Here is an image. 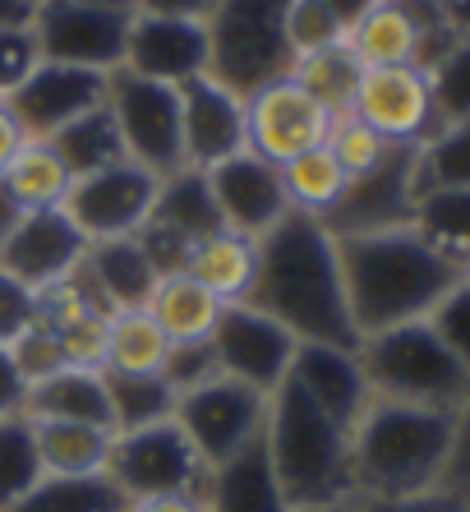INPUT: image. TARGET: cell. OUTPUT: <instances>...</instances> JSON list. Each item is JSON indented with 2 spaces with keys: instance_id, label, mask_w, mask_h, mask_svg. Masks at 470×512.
Returning <instances> with one entry per match:
<instances>
[{
  "instance_id": "obj_47",
  "label": "cell",
  "mask_w": 470,
  "mask_h": 512,
  "mask_svg": "<svg viewBox=\"0 0 470 512\" xmlns=\"http://www.w3.org/2000/svg\"><path fill=\"white\" fill-rule=\"evenodd\" d=\"M360 512H470L461 499H447V494H415V499H355Z\"/></svg>"
},
{
  "instance_id": "obj_2",
  "label": "cell",
  "mask_w": 470,
  "mask_h": 512,
  "mask_svg": "<svg viewBox=\"0 0 470 512\" xmlns=\"http://www.w3.org/2000/svg\"><path fill=\"white\" fill-rule=\"evenodd\" d=\"M337 259L351 323L360 337L397 328V323L429 319L438 300L466 277L461 263L434 250L415 227L341 236Z\"/></svg>"
},
{
  "instance_id": "obj_38",
  "label": "cell",
  "mask_w": 470,
  "mask_h": 512,
  "mask_svg": "<svg viewBox=\"0 0 470 512\" xmlns=\"http://www.w3.org/2000/svg\"><path fill=\"white\" fill-rule=\"evenodd\" d=\"M438 185H470V120L443 125L434 139L415 148V190Z\"/></svg>"
},
{
  "instance_id": "obj_51",
  "label": "cell",
  "mask_w": 470,
  "mask_h": 512,
  "mask_svg": "<svg viewBox=\"0 0 470 512\" xmlns=\"http://www.w3.org/2000/svg\"><path fill=\"white\" fill-rule=\"evenodd\" d=\"M130 512H208L203 494H157V499L130 503Z\"/></svg>"
},
{
  "instance_id": "obj_26",
  "label": "cell",
  "mask_w": 470,
  "mask_h": 512,
  "mask_svg": "<svg viewBox=\"0 0 470 512\" xmlns=\"http://www.w3.org/2000/svg\"><path fill=\"white\" fill-rule=\"evenodd\" d=\"M33 443L42 476H106L116 434L74 420H33Z\"/></svg>"
},
{
  "instance_id": "obj_30",
  "label": "cell",
  "mask_w": 470,
  "mask_h": 512,
  "mask_svg": "<svg viewBox=\"0 0 470 512\" xmlns=\"http://www.w3.org/2000/svg\"><path fill=\"white\" fill-rule=\"evenodd\" d=\"M51 148L56 157L65 162L74 180L79 176H93V171L111 167V162H125V143H120V130H116V116L106 102H97L93 111H83L79 120H70L60 134H51Z\"/></svg>"
},
{
  "instance_id": "obj_14",
  "label": "cell",
  "mask_w": 470,
  "mask_h": 512,
  "mask_svg": "<svg viewBox=\"0 0 470 512\" xmlns=\"http://www.w3.org/2000/svg\"><path fill=\"white\" fill-rule=\"evenodd\" d=\"M332 120L337 116L328 107H318L291 74H282V79H272L259 93L245 97V143L277 167L318 148V143H328Z\"/></svg>"
},
{
  "instance_id": "obj_22",
  "label": "cell",
  "mask_w": 470,
  "mask_h": 512,
  "mask_svg": "<svg viewBox=\"0 0 470 512\" xmlns=\"http://www.w3.org/2000/svg\"><path fill=\"white\" fill-rule=\"evenodd\" d=\"M79 277L106 310L120 314V310H148V296H153L162 273L148 259L139 236H120V240H93L88 254H83Z\"/></svg>"
},
{
  "instance_id": "obj_9",
  "label": "cell",
  "mask_w": 470,
  "mask_h": 512,
  "mask_svg": "<svg viewBox=\"0 0 470 512\" xmlns=\"http://www.w3.org/2000/svg\"><path fill=\"white\" fill-rule=\"evenodd\" d=\"M106 476L130 503L157 499V494H199L208 466L185 439L176 420H157L143 429H120L111 443Z\"/></svg>"
},
{
  "instance_id": "obj_6",
  "label": "cell",
  "mask_w": 470,
  "mask_h": 512,
  "mask_svg": "<svg viewBox=\"0 0 470 512\" xmlns=\"http://www.w3.org/2000/svg\"><path fill=\"white\" fill-rule=\"evenodd\" d=\"M286 10L291 0H217V10L203 19L212 42V79L249 97L291 74L295 56L286 47Z\"/></svg>"
},
{
  "instance_id": "obj_34",
  "label": "cell",
  "mask_w": 470,
  "mask_h": 512,
  "mask_svg": "<svg viewBox=\"0 0 470 512\" xmlns=\"http://www.w3.org/2000/svg\"><path fill=\"white\" fill-rule=\"evenodd\" d=\"M282 185H286V199H291L295 213L328 217L332 208H337V199L346 194L351 176L341 171V162L332 157L328 143H318V148H309V153L282 162Z\"/></svg>"
},
{
  "instance_id": "obj_37",
  "label": "cell",
  "mask_w": 470,
  "mask_h": 512,
  "mask_svg": "<svg viewBox=\"0 0 470 512\" xmlns=\"http://www.w3.org/2000/svg\"><path fill=\"white\" fill-rule=\"evenodd\" d=\"M37 480H42V462H37L33 420L0 416V512H10Z\"/></svg>"
},
{
  "instance_id": "obj_21",
  "label": "cell",
  "mask_w": 470,
  "mask_h": 512,
  "mask_svg": "<svg viewBox=\"0 0 470 512\" xmlns=\"http://www.w3.org/2000/svg\"><path fill=\"white\" fill-rule=\"evenodd\" d=\"M291 383L318 411H328L337 425L355 429V420L365 416L369 406V383L360 370L355 346H332V342H300L291 360Z\"/></svg>"
},
{
  "instance_id": "obj_5",
  "label": "cell",
  "mask_w": 470,
  "mask_h": 512,
  "mask_svg": "<svg viewBox=\"0 0 470 512\" xmlns=\"http://www.w3.org/2000/svg\"><path fill=\"white\" fill-rule=\"evenodd\" d=\"M355 356H360L369 393L383 402L434 406V411H457V416L470 406V374L429 328V319L360 337Z\"/></svg>"
},
{
  "instance_id": "obj_19",
  "label": "cell",
  "mask_w": 470,
  "mask_h": 512,
  "mask_svg": "<svg viewBox=\"0 0 470 512\" xmlns=\"http://www.w3.org/2000/svg\"><path fill=\"white\" fill-rule=\"evenodd\" d=\"M212 42L203 19H176V14H143L134 10L130 37H125V65L120 70L157 79V84H189L208 74Z\"/></svg>"
},
{
  "instance_id": "obj_3",
  "label": "cell",
  "mask_w": 470,
  "mask_h": 512,
  "mask_svg": "<svg viewBox=\"0 0 470 512\" xmlns=\"http://www.w3.org/2000/svg\"><path fill=\"white\" fill-rule=\"evenodd\" d=\"M457 411L369 397L351 429L355 499H415L434 494L457 453Z\"/></svg>"
},
{
  "instance_id": "obj_17",
  "label": "cell",
  "mask_w": 470,
  "mask_h": 512,
  "mask_svg": "<svg viewBox=\"0 0 470 512\" xmlns=\"http://www.w3.org/2000/svg\"><path fill=\"white\" fill-rule=\"evenodd\" d=\"M355 120H365L374 134L388 143H424L434 139L438 125L434 93H429V74L415 65H383V70H365L360 88H355Z\"/></svg>"
},
{
  "instance_id": "obj_16",
  "label": "cell",
  "mask_w": 470,
  "mask_h": 512,
  "mask_svg": "<svg viewBox=\"0 0 470 512\" xmlns=\"http://www.w3.org/2000/svg\"><path fill=\"white\" fill-rule=\"evenodd\" d=\"M106 79L111 74L79 70V65H56V60H37L33 70L14 84V93L5 97L14 111V120L24 125L28 139L47 143L51 134H60L70 120H79L83 111H93L97 102H106Z\"/></svg>"
},
{
  "instance_id": "obj_44",
  "label": "cell",
  "mask_w": 470,
  "mask_h": 512,
  "mask_svg": "<svg viewBox=\"0 0 470 512\" xmlns=\"http://www.w3.org/2000/svg\"><path fill=\"white\" fill-rule=\"evenodd\" d=\"M217 351H212V342H180V346H171V356H166V365H162V379L176 388V397L180 393H189V388H199V383H208V379H217Z\"/></svg>"
},
{
  "instance_id": "obj_29",
  "label": "cell",
  "mask_w": 470,
  "mask_h": 512,
  "mask_svg": "<svg viewBox=\"0 0 470 512\" xmlns=\"http://www.w3.org/2000/svg\"><path fill=\"white\" fill-rule=\"evenodd\" d=\"M171 356V337L148 310H120L106 319V360L111 374H162Z\"/></svg>"
},
{
  "instance_id": "obj_45",
  "label": "cell",
  "mask_w": 470,
  "mask_h": 512,
  "mask_svg": "<svg viewBox=\"0 0 470 512\" xmlns=\"http://www.w3.org/2000/svg\"><path fill=\"white\" fill-rule=\"evenodd\" d=\"M37 323V291L0 268V346H14Z\"/></svg>"
},
{
  "instance_id": "obj_54",
  "label": "cell",
  "mask_w": 470,
  "mask_h": 512,
  "mask_svg": "<svg viewBox=\"0 0 470 512\" xmlns=\"http://www.w3.org/2000/svg\"><path fill=\"white\" fill-rule=\"evenodd\" d=\"M33 19V0H0V28H24Z\"/></svg>"
},
{
  "instance_id": "obj_18",
  "label": "cell",
  "mask_w": 470,
  "mask_h": 512,
  "mask_svg": "<svg viewBox=\"0 0 470 512\" xmlns=\"http://www.w3.org/2000/svg\"><path fill=\"white\" fill-rule=\"evenodd\" d=\"M83 254H88V236L74 227L65 208L24 213V222L0 240V268L24 286H33L37 296L79 273Z\"/></svg>"
},
{
  "instance_id": "obj_31",
  "label": "cell",
  "mask_w": 470,
  "mask_h": 512,
  "mask_svg": "<svg viewBox=\"0 0 470 512\" xmlns=\"http://www.w3.org/2000/svg\"><path fill=\"white\" fill-rule=\"evenodd\" d=\"M411 227L420 231L434 250H443L452 263L466 268V259H470V185L420 190Z\"/></svg>"
},
{
  "instance_id": "obj_10",
  "label": "cell",
  "mask_w": 470,
  "mask_h": 512,
  "mask_svg": "<svg viewBox=\"0 0 470 512\" xmlns=\"http://www.w3.org/2000/svg\"><path fill=\"white\" fill-rule=\"evenodd\" d=\"M263 416H268V397L259 388H249V383L231 379V374H217V379L180 393L171 420L185 429V439L194 443L203 466H222L245 443L259 439Z\"/></svg>"
},
{
  "instance_id": "obj_1",
  "label": "cell",
  "mask_w": 470,
  "mask_h": 512,
  "mask_svg": "<svg viewBox=\"0 0 470 512\" xmlns=\"http://www.w3.org/2000/svg\"><path fill=\"white\" fill-rule=\"evenodd\" d=\"M245 300L272 314L295 342L360 346L346 286H341L337 236L309 213L291 208L259 240V268Z\"/></svg>"
},
{
  "instance_id": "obj_39",
  "label": "cell",
  "mask_w": 470,
  "mask_h": 512,
  "mask_svg": "<svg viewBox=\"0 0 470 512\" xmlns=\"http://www.w3.org/2000/svg\"><path fill=\"white\" fill-rule=\"evenodd\" d=\"M429 74V93H434L438 125H461L470 120V37H461Z\"/></svg>"
},
{
  "instance_id": "obj_48",
  "label": "cell",
  "mask_w": 470,
  "mask_h": 512,
  "mask_svg": "<svg viewBox=\"0 0 470 512\" xmlns=\"http://www.w3.org/2000/svg\"><path fill=\"white\" fill-rule=\"evenodd\" d=\"M24 402H28V379L10 346H0V416H24Z\"/></svg>"
},
{
  "instance_id": "obj_11",
  "label": "cell",
  "mask_w": 470,
  "mask_h": 512,
  "mask_svg": "<svg viewBox=\"0 0 470 512\" xmlns=\"http://www.w3.org/2000/svg\"><path fill=\"white\" fill-rule=\"evenodd\" d=\"M157 194H162V176L125 157V162H111L93 176H79L60 208L93 245V240L139 236L157 208Z\"/></svg>"
},
{
  "instance_id": "obj_35",
  "label": "cell",
  "mask_w": 470,
  "mask_h": 512,
  "mask_svg": "<svg viewBox=\"0 0 470 512\" xmlns=\"http://www.w3.org/2000/svg\"><path fill=\"white\" fill-rule=\"evenodd\" d=\"M10 512H130L111 476H42Z\"/></svg>"
},
{
  "instance_id": "obj_46",
  "label": "cell",
  "mask_w": 470,
  "mask_h": 512,
  "mask_svg": "<svg viewBox=\"0 0 470 512\" xmlns=\"http://www.w3.org/2000/svg\"><path fill=\"white\" fill-rule=\"evenodd\" d=\"M33 65H37V47H33L28 24L24 28H0V97H10L14 84H19Z\"/></svg>"
},
{
  "instance_id": "obj_52",
  "label": "cell",
  "mask_w": 470,
  "mask_h": 512,
  "mask_svg": "<svg viewBox=\"0 0 470 512\" xmlns=\"http://www.w3.org/2000/svg\"><path fill=\"white\" fill-rule=\"evenodd\" d=\"M374 5H378V0H328V10L337 14V24L346 28V33H351V28L360 24V19H365Z\"/></svg>"
},
{
  "instance_id": "obj_43",
  "label": "cell",
  "mask_w": 470,
  "mask_h": 512,
  "mask_svg": "<svg viewBox=\"0 0 470 512\" xmlns=\"http://www.w3.org/2000/svg\"><path fill=\"white\" fill-rule=\"evenodd\" d=\"M10 351H14V360H19V370H24L28 383L47 379V374H56V370H65V365H70V360H65V346H60V337L51 333L42 319H37L33 328H28V333L10 346Z\"/></svg>"
},
{
  "instance_id": "obj_57",
  "label": "cell",
  "mask_w": 470,
  "mask_h": 512,
  "mask_svg": "<svg viewBox=\"0 0 470 512\" xmlns=\"http://www.w3.org/2000/svg\"><path fill=\"white\" fill-rule=\"evenodd\" d=\"M461 273H466V277H470V259H466V268H461Z\"/></svg>"
},
{
  "instance_id": "obj_36",
  "label": "cell",
  "mask_w": 470,
  "mask_h": 512,
  "mask_svg": "<svg viewBox=\"0 0 470 512\" xmlns=\"http://www.w3.org/2000/svg\"><path fill=\"white\" fill-rule=\"evenodd\" d=\"M106 379V397H111V420L120 429H143L157 425V420L176 416V388L162 379V374H111L102 370Z\"/></svg>"
},
{
  "instance_id": "obj_20",
  "label": "cell",
  "mask_w": 470,
  "mask_h": 512,
  "mask_svg": "<svg viewBox=\"0 0 470 512\" xmlns=\"http://www.w3.org/2000/svg\"><path fill=\"white\" fill-rule=\"evenodd\" d=\"M180 139H185V167L208 171L226 162L245 143V97L217 84L212 74H199L180 84Z\"/></svg>"
},
{
  "instance_id": "obj_8",
  "label": "cell",
  "mask_w": 470,
  "mask_h": 512,
  "mask_svg": "<svg viewBox=\"0 0 470 512\" xmlns=\"http://www.w3.org/2000/svg\"><path fill=\"white\" fill-rule=\"evenodd\" d=\"M106 107L116 116L125 157L148 167L153 176L185 171V139H180V88L157 84L130 70H111L106 79Z\"/></svg>"
},
{
  "instance_id": "obj_41",
  "label": "cell",
  "mask_w": 470,
  "mask_h": 512,
  "mask_svg": "<svg viewBox=\"0 0 470 512\" xmlns=\"http://www.w3.org/2000/svg\"><path fill=\"white\" fill-rule=\"evenodd\" d=\"M328 148L332 157L341 162V171L346 176H365V171H374L383 157H388L392 143L383 139V134H374L365 125V120H355V116H337L332 120V134H328Z\"/></svg>"
},
{
  "instance_id": "obj_13",
  "label": "cell",
  "mask_w": 470,
  "mask_h": 512,
  "mask_svg": "<svg viewBox=\"0 0 470 512\" xmlns=\"http://www.w3.org/2000/svg\"><path fill=\"white\" fill-rule=\"evenodd\" d=\"M415 148L420 143H392L388 157L374 171L355 176L346 185V194L337 199L328 217H318L332 236H365V231H392V227H411L415 217Z\"/></svg>"
},
{
  "instance_id": "obj_12",
  "label": "cell",
  "mask_w": 470,
  "mask_h": 512,
  "mask_svg": "<svg viewBox=\"0 0 470 512\" xmlns=\"http://www.w3.org/2000/svg\"><path fill=\"white\" fill-rule=\"evenodd\" d=\"M208 342L217 351V370L249 383V388H259L263 397H272L291 379V360H295V346H300L282 323L272 314H263L259 305H249V300L222 305Z\"/></svg>"
},
{
  "instance_id": "obj_15",
  "label": "cell",
  "mask_w": 470,
  "mask_h": 512,
  "mask_svg": "<svg viewBox=\"0 0 470 512\" xmlns=\"http://www.w3.org/2000/svg\"><path fill=\"white\" fill-rule=\"evenodd\" d=\"M208 176V190L217 199V213H222V227L235 236L263 240L286 213H291V199H286L282 185V167L259 157L254 148H240L226 162L203 171Z\"/></svg>"
},
{
  "instance_id": "obj_53",
  "label": "cell",
  "mask_w": 470,
  "mask_h": 512,
  "mask_svg": "<svg viewBox=\"0 0 470 512\" xmlns=\"http://www.w3.org/2000/svg\"><path fill=\"white\" fill-rule=\"evenodd\" d=\"M19 222H24V203L14 199V194H10V185L0 180V240L10 236V231L19 227Z\"/></svg>"
},
{
  "instance_id": "obj_49",
  "label": "cell",
  "mask_w": 470,
  "mask_h": 512,
  "mask_svg": "<svg viewBox=\"0 0 470 512\" xmlns=\"http://www.w3.org/2000/svg\"><path fill=\"white\" fill-rule=\"evenodd\" d=\"M134 10L143 14H176V19H208L217 10V0H134Z\"/></svg>"
},
{
  "instance_id": "obj_40",
  "label": "cell",
  "mask_w": 470,
  "mask_h": 512,
  "mask_svg": "<svg viewBox=\"0 0 470 512\" xmlns=\"http://www.w3.org/2000/svg\"><path fill=\"white\" fill-rule=\"evenodd\" d=\"M337 42H346V28L337 24L328 0H291V10H286V47H291L295 60L328 51Z\"/></svg>"
},
{
  "instance_id": "obj_55",
  "label": "cell",
  "mask_w": 470,
  "mask_h": 512,
  "mask_svg": "<svg viewBox=\"0 0 470 512\" xmlns=\"http://www.w3.org/2000/svg\"><path fill=\"white\" fill-rule=\"evenodd\" d=\"M318 512H360V508H355V499H351V503H337V508H318Z\"/></svg>"
},
{
  "instance_id": "obj_33",
  "label": "cell",
  "mask_w": 470,
  "mask_h": 512,
  "mask_svg": "<svg viewBox=\"0 0 470 512\" xmlns=\"http://www.w3.org/2000/svg\"><path fill=\"white\" fill-rule=\"evenodd\" d=\"M0 180L10 185L14 199L24 203V213L60 208L65 194H70V185H74V176L65 171V162L56 157V148H51V143H37V139H28L24 148H19V157L0 171Z\"/></svg>"
},
{
  "instance_id": "obj_23",
  "label": "cell",
  "mask_w": 470,
  "mask_h": 512,
  "mask_svg": "<svg viewBox=\"0 0 470 512\" xmlns=\"http://www.w3.org/2000/svg\"><path fill=\"white\" fill-rule=\"evenodd\" d=\"M199 494L208 512H291L282 485L272 476L263 434L254 443H245L235 457H226L222 466H208Z\"/></svg>"
},
{
  "instance_id": "obj_50",
  "label": "cell",
  "mask_w": 470,
  "mask_h": 512,
  "mask_svg": "<svg viewBox=\"0 0 470 512\" xmlns=\"http://www.w3.org/2000/svg\"><path fill=\"white\" fill-rule=\"evenodd\" d=\"M28 143V134H24V125L14 120V111H10V102L0 97V171L10 167L14 157H19V148Z\"/></svg>"
},
{
  "instance_id": "obj_24",
  "label": "cell",
  "mask_w": 470,
  "mask_h": 512,
  "mask_svg": "<svg viewBox=\"0 0 470 512\" xmlns=\"http://www.w3.org/2000/svg\"><path fill=\"white\" fill-rule=\"evenodd\" d=\"M24 416L28 420H74V425H97L116 434L102 370H79V365H65V370L47 374V379L28 383Z\"/></svg>"
},
{
  "instance_id": "obj_25",
  "label": "cell",
  "mask_w": 470,
  "mask_h": 512,
  "mask_svg": "<svg viewBox=\"0 0 470 512\" xmlns=\"http://www.w3.org/2000/svg\"><path fill=\"white\" fill-rule=\"evenodd\" d=\"M254 268H259V240L235 236V231H226V227L203 236L199 245H189V259H185V273L208 286L222 305L249 296Z\"/></svg>"
},
{
  "instance_id": "obj_56",
  "label": "cell",
  "mask_w": 470,
  "mask_h": 512,
  "mask_svg": "<svg viewBox=\"0 0 470 512\" xmlns=\"http://www.w3.org/2000/svg\"><path fill=\"white\" fill-rule=\"evenodd\" d=\"M106 5H134V0H106Z\"/></svg>"
},
{
  "instance_id": "obj_28",
  "label": "cell",
  "mask_w": 470,
  "mask_h": 512,
  "mask_svg": "<svg viewBox=\"0 0 470 512\" xmlns=\"http://www.w3.org/2000/svg\"><path fill=\"white\" fill-rule=\"evenodd\" d=\"M148 222L166 227L171 236H180L185 245H199L203 236L222 231V213H217V199L208 190V176L194 167L176 171V176L162 180V194H157V208Z\"/></svg>"
},
{
  "instance_id": "obj_4",
  "label": "cell",
  "mask_w": 470,
  "mask_h": 512,
  "mask_svg": "<svg viewBox=\"0 0 470 512\" xmlns=\"http://www.w3.org/2000/svg\"><path fill=\"white\" fill-rule=\"evenodd\" d=\"M263 448L291 512H318L355 499L351 429L337 425L328 411H318L291 379L268 397Z\"/></svg>"
},
{
  "instance_id": "obj_27",
  "label": "cell",
  "mask_w": 470,
  "mask_h": 512,
  "mask_svg": "<svg viewBox=\"0 0 470 512\" xmlns=\"http://www.w3.org/2000/svg\"><path fill=\"white\" fill-rule=\"evenodd\" d=\"M148 314L162 323V333L171 337V346L208 342L212 328H217V314H222V300L180 268V273L157 277L153 296H148Z\"/></svg>"
},
{
  "instance_id": "obj_32",
  "label": "cell",
  "mask_w": 470,
  "mask_h": 512,
  "mask_svg": "<svg viewBox=\"0 0 470 512\" xmlns=\"http://www.w3.org/2000/svg\"><path fill=\"white\" fill-rule=\"evenodd\" d=\"M291 79L314 97L318 107H328L332 116H351L355 88L365 79V65H360V56H355L346 42H337V47H328V51H314V56L295 60Z\"/></svg>"
},
{
  "instance_id": "obj_7",
  "label": "cell",
  "mask_w": 470,
  "mask_h": 512,
  "mask_svg": "<svg viewBox=\"0 0 470 512\" xmlns=\"http://www.w3.org/2000/svg\"><path fill=\"white\" fill-rule=\"evenodd\" d=\"M134 5H106V0H33L37 60L79 65V70L111 74L125 65V37H130Z\"/></svg>"
},
{
  "instance_id": "obj_42",
  "label": "cell",
  "mask_w": 470,
  "mask_h": 512,
  "mask_svg": "<svg viewBox=\"0 0 470 512\" xmlns=\"http://www.w3.org/2000/svg\"><path fill=\"white\" fill-rule=\"evenodd\" d=\"M429 328L443 337V346L461 360V370L470 374V277H461V282L438 300L434 314H429Z\"/></svg>"
}]
</instances>
